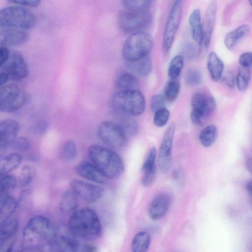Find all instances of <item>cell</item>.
Returning a JSON list of instances; mask_svg holds the SVG:
<instances>
[{
    "instance_id": "d6a6232c",
    "label": "cell",
    "mask_w": 252,
    "mask_h": 252,
    "mask_svg": "<svg viewBox=\"0 0 252 252\" xmlns=\"http://www.w3.org/2000/svg\"><path fill=\"white\" fill-rule=\"evenodd\" d=\"M184 57L181 55L174 56L170 61L167 74L170 80H176L180 75L184 65Z\"/></svg>"
},
{
    "instance_id": "7dc6e473",
    "label": "cell",
    "mask_w": 252,
    "mask_h": 252,
    "mask_svg": "<svg viewBox=\"0 0 252 252\" xmlns=\"http://www.w3.org/2000/svg\"><path fill=\"white\" fill-rule=\"evenodd\" d=\"M16 5L24 7H36L40 3L41 0H9Z\"/></svg>"
},
{
    "instance_id": "f35d334b",
    "label": "cell",
    "mask_w": 252,
    "mask_h": 252,
    "mask_svg": "<svg viewBox=\"0 0 252 252\" xmlns=\"http://www.w3.org/2000/svg\"><path fill=\"white\" fill-rule=\"evenodd\" d=\"M120 116V126L124 130L126 134H135L137 132L138 126L136 122L130 116L124 113L119 112Z\"/></svg>"
},
{
    "instance_id": "5b68a950",
    "label": "cell",
    "mask_w": 252,
    "mask_h": 252,
    "mask_svg": "<svg viewBox=\"0 0 252 252\" xmlns=\"http://www.w3.org/2000/svg\"><path fill=\"white\" fill-rule=\"evenodd\" d=\"M111 104L117 112L137 116L144 113L146 99L142 93L137 89L120 90L113 95Z\"/></svg>"
},
{
    "instance_id": "60d3db41",
    "label": "cell",
    "mask_w": 252,
    "mask_h": 252,
    "mask_svg": "<svg viewBox=\"0 0 252 252\" xmlns=\"http://www.w3.org/2000/svg\"><path fill=\"white\" fill-rule=\"evenodd\" d=\"M169 117L170 112L165 107L154 112L153 122L156 126L162 127L167 124Z\"/></svg>"
},
{
    "instance_id": "e0dca14e",
    "label": "cell",
    "mask_w": 252,
    "mask_h": 252,
    "mask_svg": "<svg viewBox=\"0 0 252 252\" xmlns=\"http://www.w3.org/2000/svg\"><path fill=\"white\" fill-rule=\"evenodd\" d=\"M217 10L216 1H212L208 5L202 23L203 37L199 45L201 50L207 49L210 44L212 35L215 26Z\"/></svg>"
},
{
    "instance_id": "f5cc1de1",
    "label": "cell",
    "mask_w": 252,
    "mask_h": 252,
    "mask_svg": "<svg viewBox=\"0 0 252 252\" xmlns=\"http://www.w3.org/2000/svg\"><path fill=\"white\" fill-rule=\"evenodd\" d=\"M246 189L250 195L252 201V179L247 182L246 184Z\"/></svg>"
},
{
    "instance_id": "277c9868",
    "label": "cell",
    "mask_w": 252,
    "mask_h": 252,
    "mask_svg": "<svg viewBox=\"0 0 252 252\" xmlns=\"http://www.w3.org/2000/svg\"><path fill=\"white\" fill-rule=\"evenodd\" d=\"M37 22L36 15L26 7L15 5L4 7L0 11V27L28 30Z\"/></svg>"
},
{
    "instance_id": "484cf974",
    "label": "cell",
    "mask_w": 252,
    "mask_h": 252,
    "mask_svg": "<svg viewBox=\"0 0 252 252\" xmlns=\"http://www.w3.org/2000/svg\"><path fill=\"white\" fill-rule=\"evenodd\" d=\"M127 65L131 71L143 77L148 76L152 70V62L149 55L135 61L127 62Z\"/></svg>"
},
{
    "instance_id": "74e56055",
    "label": "cell",
    "mask_w": 252,
    "mask_h": 252,
    "mask_svg": "<svg viewBox=\"0 0 252 252\" xmlns=\"http://www.w3.org/2000/svg\"><path fill=\"white\" fill-rule=\"evenodd\" d=\"M152 0H121L123 6L127 10L144 11L148 10Z\"/></svg>"
},
{
    "instance_id": "4dcf8cb0",
    "label": "cell",
    "mask_w": 252,
    "mask_h": 252,
    "mask_svg": "<svg viewBox=\"0 0 252 252\" xmlns=\"http://www.w3.org/2000/svg\"><path fill=\"white\" fill-rule=\"evenodd\" d=\"M151 235L149 232L142 231L137 233L132 240L131 249L133 252H145L150 245Z\"/></svg>"
},
{
    "instance_id": "2e32d148",
    "label": "cell",
    "mask_w": 252,
    "mask_h": 252,
    "mask_svg": "<svg viewBox=\"0 0 252 252\" xmlns=\"http://www.w3.org/2000/svg\"><path fill=\"white\" fill-rule=\"evenodd\" d=\"M30 34L27 30L14 28H0V43L7 47H18L27 43Z\"/></svg>"
},
{
    "instance_id": "ab89813d",
    "label": "cell",
    "mask_w": 252,
    "mask_h": 252,
    "mask_svg": "<svg viewBox=\"0 0 252 252\" xmlns=\"http://www.w3.org/2000/svg\"><path fill=\"white\" fill-rule=\"evenodd\" d=\"M180 90V85L176 80H171L167 84L164 91L166 100L172 102L177 98Z\"/></svg>"
},
{
    "instance_id": "30bf717a",
    "label": "cell",
    "mask_w": 252,
    "mask_h": 252,
    "mask_svg": "<svg viewBox=\"0 0 252 252\" xmlns=\"http://www.w3.org/2000/svg\"><path fill=\"white\" fill-rule=\"evenodd\" d=\"M183 0H173L165 25L162 42L164 54L170 51L178 30L182 14Z\"/></svg>"
},
{
    "instance_id": "f907efd6",
    "label": "cell",
    "mask_w": 252,
    "mask_h": 252,
    "mask_svg": "<svg viewBox=\"0 0 252 252\" xmlns=\"http://www.w3.org/2000/svg\"><path fill=\"white\" fill-rule=\"evenodd\" d=\"M48 128V124L45 121H41L36 124L33 127V132L37 134H42Z\"/></svg>"
},
{
    "instance_id": "1f68e13d",
    "label": "cell",
    "mask_w": 252,
    "mask_h": 252,
    "mask_svg": "<svg viewBox=\"0 0 252 252\" xmlns=\"http://www.w3.org/2000/svg\"><path fill=\"white\" fill-rule=\"evenodd\" d=\"M218 136V129L216 126L209 125L202 129L199 134V140L204 147L211 146L216 141Z\"/></svg>"
},
{
    "instance_id": "9a60e30c",
    "label": "cell",
    "mask_w": 252,
    "mask_h": 252,
    "mask_svg": "<svg viewBox=\"0 0 252 252\" xmlns=\"http://www.w3.org/2000/svg\"><path fill=\"white\" fill-rule=\"evenodd\" d=\"M70 186L77 196L89 203L98 201L104 193L101 187L80 179H73L70 182Z\"/></svg>"
},
{
    "instance_id": "7402d4cb",
    "label": "cell",
    "mask_w": 252,
    "mask_h": 252,
    "mask_svg": "<svg viewBox=\"0 0 252 252\" xmlns=\"http://www.w3.org/2000/svg\"><path fill=\"white\" fill-rule=\"evenodd\" d=\"M207 66L212 80L215 82L219 81L223 75L224 65L215 52L212 51L209 54Z\"/></svg>"
},
{
    "instance_id": "f546056e",
    "label": "cell",
    "mask_w": 252,
    "mask_h": 252,
    "mask_svg": "<svg viewBox=\"0 0 252 252\" xmlns=\"http://www.w3.org/2000/svg\"><path fill=\"white\" fill-rule=\"evenodd\" d=\"M116 85L121 90H136L138 87L139 82L133 74L124 72L120 73L117 77Z\"/></svg>"
},
{
    "instance_id": "d590c367",
    "label": "cell",
    "mask_w": 252,
    "mask_h": 252,
    "mask_svg": "<svg viewBox=\"0 0 252 252\" xmlns=\"http://www.w3.org/2000/svg\"><path fill=\"white\" fill-rule=\"evenodd\" d=\"M35 176V169L31 165H26L21 169L17 178L18 185L26 187L33 181Z\"/></svg>"
},
{
    "instance_id": "8d00e7d4",
    "label": "cell",
    "mask_w": 252,
    "mask_h": 252,
    "mask_svg": "<svg viewBox=\"0 0 252 252\" xmlns=\"http://www.w3.org/2000/svg\"><path fill=\"white\" fill-rule=\"evenodd\" d=\"M251 78L250 68L241 66L236 77V84L240 92L245 91L248 86Z\"/></svg>"
},
{
    "instance_id": "f6af8a7d",
    "label": "cell",
    "mask_w": 252,
    "mask_h": 252,
    "mask_svg": "<svg viewBox=\"0 0 252 252\" xmlns=\"http://www.w3.org/2000/svg\"><path fill=\"white\" fill-rule=\"evenodd\" d=\"M238 61L241 66L250 68L252 66V52H246L242 53L240 56Z\"/></svg>"
},
{
    "instance_id": "8fae6325",
    "label": "cell",
    "mask_w": 252,
    "mask_h": 252,
    "mask_svg": "<svg viewBox=\"0 0 252 252\" xmlns=\"http://www.w3.org/2000/svg\"><path fill=\"white\" fill-rule=\"evenodd\" d=\"M97 134L106 145L114 149L123 148L126 142V134L120 125L103 121L98 126Z\"/></svg>"
},
{
    "instance_id": "7c38bea8",
    "label": "cell",
    "mask_w": 252,
    "mask_h": 252,
    "mask_svg": "<svg viewBox=\"0 0 252 252\" xmlns=\"http://www.w3.org/2000/svg\"><path fill=\"white\" fill-rule=\"evenodd\" d=\"M67 227L55 229L54 238L48 249L51 251L82 252L84 243H81Z\"/></svg>"
},
{
    "instance_id": "d4e9b609",
    "label": "cell",
    "mask_w": 252,
    "mask_h": 252,
    "mask_svg": "<svg viewBox=\"0 0 252 252\" xmlns=\"http://www.w3.org/2000/svg\"><path fill=\"white\" fill-rule=\"evenodd\" d=\"M18 226V221L14 218L9 217L1 221L0 227V248L7 240L15 234Z\"/></svg>"
},
{
    "instance_id": "44dd1931",
    "label": "cell",
    "mask_w": 252,
    "mask_h": 252,
    "mask_svg": "<svg viewBox=\"0 0 252 252\" xmlns=\"http://www.w3.org/2000/svg\"><path fill=\"white\" fill-rule=\"evenodd\" d=\"M157 151L152 147L148 152L142 166L143 176L141 183L144 187L149 186L153 182L156 174Z\"/></svg>"
},
{
    "instance_id": "7a4b0ae2",
    "label": "cell",
    "mask_w": 252,
    "mask_h": 252,
    "mask_svg": "<svg viewBox=\"0 0 252 252\" xmlns=\"http://www.w3.org/2000/svg\"><path fill=\"white\" fill-rule=\"evenodd\" d=\"M67 226L77 238L87 241L97 239L102 233V226L97 214L89 208L77 210L71 215Z\"/></svg>"
},
{
    "instance_id": "9c48e42d",
    "label": "cell",
    "mask_w": 252,
    "mask_h": 252,
    "mask_svg": "<svg viewBox=\"0 0 252 252\" xmlns=\"http://www.w3.org/2000/svg\"><path fill=\"white\" fill-rule=\"evenodd\" d=\"M151 13L148 11H132L126 10L120 12L117 17V24L121 31L132 33L142 31L150 24Z\"/></svg>"
},
{
    "instance_id": "836d02e7",
    "label": "cell",
    "mask_w": 252,
    "mask_h": 252,
    "mask_svg": "<svg viewBox=\"0 0 252 252\" xmlns=\"http://www.w3.org/2000/svg\"><path fill=\"white\" fill-rule=\"evenodd\" d=\"M77 147L72 140L66 141L62 146L60 152L62 159L65 162L73 161L77 156Z\"/></svg>"
},
{
    "instance_id": "db71d44e",
    "label": "cell",
    "mask_w": 252,
    "mask_h": 252,
    "mask_svg": "<svg viewBox=\"0 0 252 252\" xmlns=\"http://www.w3.org/2000/svg\"><path fill=\"white\" fill-rule=\"evenodd\" d=\"M246 166L249 172L252 174V158L247 159Z\"/></svg>"
},
{
    "instance_id": "ffe728a7",
    "label": "cell",
    "mask_w": 252,
    "mask_h": 252,
    "mask_svg": "<svg viewBox=\"0 0 252 252\" xmlns=\"http://www.w3.org/2000/svg\"><path fill=\"white\" fill-rule=\"evenodd\" d=\"M75 171L83 178L97 184H104L107 182V178L93 162L84 161L79 163Z\"/></svg>"
},
{
    "instance_id": "5bb4252c",
    "label": "cell",
    "mask_w": 252,
    "mask_h": 252,
    "mask_svg": "<svg viewBox=\"0 0 252 252\" xmlns=\"http://www.w3.org/2000/svg\"><path fill=\"white\" fill-rule=\"evenodd\" d=\"M175 129V124H170L165 131L159 149L158 164L160 170L164 173L169 171L171 165V152Z\"/></svg>"
},
{
    "instance_id": "8992f818",
    "label": "cell",
    "mask_w": 252,
    "mask_h": 252,
    "mask_svg": "<svg viewBox=\"0 0 252 252\" xmlns=\"http://www.w3.org/2000/svg\"><path fill=\"white\" fill-rule=\"evenodd\" d=\"M154 45L152 36L140 31L131 33L125 40L122 55L126 62L135 61L149 55Z\"/></svg>"
},
{
    "instance_id": "4fadbf2b",
    "label": "cell",
    "mask_w": 252,
    "mask_h": 252,
    "mask_svg": "<svg viewBox=\"0 0 252 252\" xmlns=\"http://www.w3.org/2000/svg\"><path fill=\"white\" fill-rule=\"evenodd\" d=\"M1 71L5 72L9 78L15 81H21L27 78L29 74L27 63L21 52L11 51L7 62L0 66Z\"/></svg>"
},
{
    "instance_id": "e575fe53",
    "label": "cell",
    "mask_w": 252,
    "mask_h": 252,
    "mask_svg": "<svg viewBox=\"0 0 252 252\" xmlns=\"http://www.w3.org/2000/svg\"><path fill=\"white\" fill-rule=\"evenodd\" d=\"M0 175V196L9 194L18 185L17 178L9 173Z\"/></svg>"
},
{
    "instance_id": "d6986e66",
    "label": "cell",
    "mask_w": 252,
    "mask_h": 252,
    "mask_svg": "<svg viewBox=\"0 0 252 252\" xmlns=\"http://www.w3.org/2000/svg\"><path fill=\"white\" fill-rule=\"evenodd\" d=\"M171 202L170 196L166 193H160L151 201L148 208V214L153 220H158L168 212Z\"/></svg>"
},
{
    "instance_id": "7bdbcfd3",
    "label": "cell",
    "mask_w": 252,
    "mask_h": 252,
    "mask_svg": "<svg viewBox=\"0 0 252 252\" xmlns=\"http://www.w3.org/2000/svg\"><path fill=\"white\" fill-rule=\"evenodd\" d=\"M31 146L30 141L25 137H17L10 147L14 150L19 152L28 151Z\"/></svg>"
},
{
    "instance_id": "ba28073f",
    "label": "cell",
    "mask_w": 252,
    "mask_h": 252,
    "mask_svg": "<svg viewBox=\"0 0 252 252\" xmlns=\"http://www.w3.org/2000/svg\"><path fill=\"white\" fill-rule=\"evenodd\" d=\"M192 110L190 113L191 122L197 126H201L215 111L216 102L211 95L196 93L191 99Z\"/></svg>"
},
{
    "instance_id": "b9f144b4",
    "label": "cell",
    "mask_w": 252,
    "mask_h": 252,
    "mask_svg": "<svg viewBox=\"0 0 252 252\" xmlns=\"http://www.w3.org/2000/svg\"><path fill=\"white\" fill-rule=\"evenodd\" d=\"M185 81L187 85L195 87L200 85L202 81V75L197 69L191 68L186 73Z\"/></svg>"
},
{
    "instance_id": "3957f363",
    "label": "cell",
    "mask_w": 252,
    "mask_h": 252,
    "mask_svg": "<svg viewBox=\"0 0 252 252\" xmlns=\"http://www.w3.org/2000/svg\"><path fill=\"white\" fill-rule=\"evenodd\" d=\"M88 154L92 162L107 179H116L123 173V160L112 149L94 144L89 147Z\"/></svg>"
},
{
    "instance_id": "f1b7e54d",
    "label": "cell",
    "mask_w": 252,
    "mask_h": 252,
    "mask_svg": "<svg viewBox=\"0 0 252 252\" xmlns=\"http://www.w3.org/2000/svg\"><path fill=\"white\" fill-rule=\"evenodd\" d=\"M18 205L16 198L9 195H1L0 217L1 220L6 219L14 212Z\"/></svg>"
},
{
    "instance_id": "83f0119b",
    "label": "cell",
    "mask_w": 252,
    "mask_h": 252,
    "mask_svg": "<svg viewBox=\"0 0 252 252\" xmlns=\"http://www.w3.org/2000/svg\"><path fill=\"white\" fill-rule=\"evenodd\" d=\"M250 27L243 24L228 32L225 36L224 43L228 49L233 48L237 43L250 32Z\"/></svg>"
},
{
    "instance_id": "603a6c76",
    "label": "cell",
    "mask_w": 252,
    "mask_h": 252,
    "mask_svg": "<svg viewBox=\"0 0 252 252\" xmlns=\"http://www.w3.org/2000/svg\"><path fill=\"white\" fill-rule=\"evenodd\" d=\"M189 23L192 38L199 45L203 37V25L199 9L196 8L191 13L189 18Z\"/></svg>"
},
{
    "instance_id": "ac0fdd59",
    "label": "cell",
    "mask_w": 252,
    "mask_h": 252,
    "mask_svg": "<svg viewBox=\"0 0 252 252\" xmlns=\"http://www.w3.org/2000/svg\"><path fill=\"white\" fill-rule=\"evenodd\" d=\"M20 129L19 123L12 119L0 122V147L1 150L10 146L17 137Z\"/></svg>"
},
{
    "instance_id": "52a82bcc",
    "label": "cell",
    "mask_w": 252,
    "mask_h": 252,
    "mask_svg": "<svg viewBox=\"0 0 252 252\" xmlns=\"http://www.w3.org/2000/svg\"><path fill=\"white\" fill-rule=\"evenodd\" d=\"M28 100L26 92L14 83L5 84L0 88V110L13 112L21 108Z\"/></svg>"
},
{
    "instance_id": "cb8c5ba5",
    "label": "cell",
    "mask_w": 252,
    "mask_h": 252,
    "mask_svg": "<svg viewBox=\"0 0 252 252\" xmlns=\"http://www.w3.org/2000/svg\"><path fill=\"white\" fill-rule=\"evenodd\" d=\"M78 202L76 194L72 191L66 190L61 196L59 208L64 214L70 216L77 210Z\"/></svg>"
},
{
    "instance_id": "c3c4849f",
    "label": "cell",
    "mask_w": 252,
    "mask_h": 252,
    "mask_svg": "<svg viewBox=\"0 0 252 252\" xmlns=\"http://www.w3.org/2000/svg\"><path fill=\"white\" fill-rule=\"evenodd\" d=\"M11 51L8 47L1 45L0 47V66L4 64L8 60Z\"/></svg>"
},
{
    "instance_id": "ee69618b",
    "label": "cell",
    "mask_w": 252,
    "mask_h": 252,
    "mask_svg": "<svg viewBox=\"0 0 252 252\" xmlns=\"http://www.w3.org/2000/svg\"><path fill=\"white\" fill-rule=\"evenodd\" d=\"M165 98L162 95L157 94L153 95L151 98L150 107L154 112L165 107Z\"/></svg>"
},
{
    "instance_id": "4316f807",
    "label": "cell",
    "mask_w": 252,
    "mask_h": 252,
    "mask_svg": "<svg viewBox=\"0 0 252 252\" xmlns=\"http://www.w3.org/2000/svg\"><path fill=\"white\" fill-rule=\"evenodd\" d=\"M22 157L18 153H11L1 157L0 161V175L8 174L20 164Z\"/></svg>"
},
{
    "instance_id": "681fc988",
    "label": "cell",
    "mask_w": 252,
    "mask_h": 252,
    "mask_svg": "<svg viewBox=\"0 0 252 252\" xmlns=\"http://www.w3.org/2000/svg\"><path fill=\"white\" fill-rule=\"evenodd\" d=\"M221 79L223 84L229 88H233L236 82V78L235 79L233 73L230 71L222 76Z\"/></svg>"
},
{
    "instance_id": "11a10c76",
    "label": "cell",
    "mask_w": 252,
    "mask_h": 252,
    "mask_svg": "<svg viewBox=\"0 0 252 252\" xmlns=\"http://www.w3.org/2000/svg\"><path fill=\"white\" fill-rule=\"evenodd\" d=\"M249 2L250 5H251L252 6V0H249Z\"/></svg>"
},
{
    "instance_id": "bcb514c9",
    "label": "cell",
    "mask_w": 252,
    "mask_h": 252,
    "mask_svg": "<svg viewBox=\"0 0 252 252\" xmlns=\"http://www.w3.org/2000/svg\"><path fill=\"white\" fill-rule=\"evenodd\" d=\"M196 47L191 43H187L182 48V53L184 58L191 59L193 58L196 53Z\"/></svg>"
},
{
    "instance_id": "816d5d0a",
    "label": "cell",
    "mask_w": 252,
    "mask_h": 252,
    "mask_svg": "<svg viewBox=\"0 0 252 252\" xmlns=\"http://www.w3.org/2000/svg\"><path fill=\"white\" fill-rule=\"evenodd\" d=\"M9 79L8 75L4 71H1L0 72V86L4 85L7 82Z\"/></svg>"
},
{
    "instance_id": "6da1fadb",
    "label": "cell",
    "mask_w": 252,
    "mask_h": 252,
    "mask_svg": "<svg viewBox=\"0 0 252 252\" xmlns=\"http://www.w3.org/2000/svg\"><path fill=\"white\" fill-rule=\"evenodd\" d=\"M55 229L46 217L36 216L31 218L22 233L23 251H40L48 248L54 236Z\"/></svg>"
}]
</instances>
